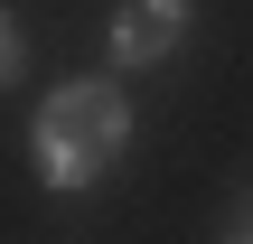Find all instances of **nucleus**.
Wrapping results in <instances>:
<instances>
[{"label":"nucleus","instance_id":"2","mask_svg":"<svg viewBox=\"0 0 253 244\" xmlns=\"http://www.w3.org/2000/svg\"><path fill=\"white\" fill-rule=\"evenodd\" d=\"M178 28H188L178 0H122V19H113V56H122V66H160V56L178 47Z\"/></svg>","mask_w":253,"mask_h":244},{"label":"nucleus","instance_id":"1","mask_svg":"<svg viewBox=\"0 0 253 244\" xmlns=\"http://www.w3.org/2000/svg\"><path fill=\"white\" fill-rule=\"evenodd\" d=\"M131 150V113L113 85H56L38 113V169L47 188H94L113 160Z\"/></svg>","mask_w":253,"mask_h":244}]
</instances>
